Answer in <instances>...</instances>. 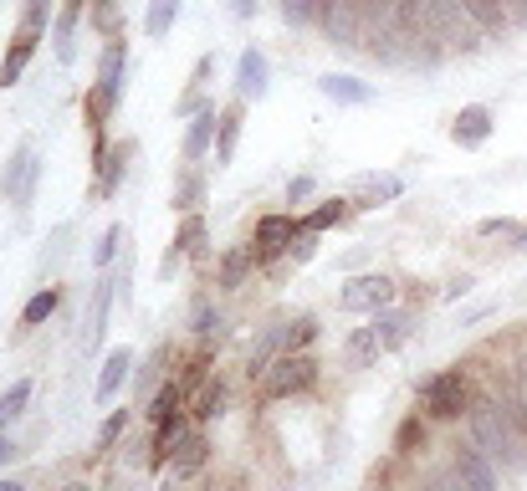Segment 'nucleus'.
I'll return each mask as SVG.
<instances>
[{"label": "nucleus", "mask_w": 527, "mask_h": 491, "mask_svg": "<svg viewBox=\"0 0 527 491\" xmlns=\"http://www.w3.org/2000/svg\"><path fill=\"white\" fill-rule=\"evenodd\" d=\"M394 31L425 62L441 52H476L487 36V26L466 11V0H394Z\"/></svg>", "instance_id": "nucleus-1"}, {"label": "nucleus", "mask_w": 527, "mask_h": 491, "mask_svg": "<svg viewBox=\"0 0 527 491\" xmlns=\"http://www.w3.org/2000/svg\"><path fill=\"white\" fill-rule=\"evenodd\" d=\"M466 425H471V440H476L492 461H502V466H512V471H527V435L517 430V420L497 405L492 394L471 399Z\"/></svg>", "instance_id": "nucleus-2"}, {"label": "nucleus", "mask_w": 527, "mask_h": 491, "mask_svg": "<svg viewBox=\"0 0 527 491\" xmlns=\"http://www.w3.org/2000/svg\"><path fill=\"white\" fill-rule=\"evenodd\" d=\"M471 379L461 369H441V374H430L420 379V415L425 420H461L471 410Z\"/></svg>", "instance_id": "nucleus-3"}, {"label": "nucleus", "mask_w": 527, "mask_h": 491, "mask_svg": "<svg viewBox=\"0 0 527 491\" xmlns=\"http://www.w3.org/2000/svg\"><path fill=\"white\" fill-rule=\"evenodd\" d=\"M318 384V359L313 353H282V359L261 374V394L267 399H292V394H307Z\"/></svg>", "instance_id": "nucleus-4"}, {"label": "nucleus", "mask_w": 527, "mask_h": 491, "mask_svg": "<svg viewBox=\"0 0 527 491\" xmlns=\"http://www.w3.org/2000/svg\"><path fill=\"white\" fill-rule=\"evenodd\" d=\"M123 62H128L123 41H108V47H103V62H98V108L87 103V118H93V128H103V118L113 113V103H118V93H123Z\"/></svg>", "instance_id": "nucleus-5"}, {"label": "nucleus", "mask_w": 527, "mask_h": 491, "mask_svg": "<svg viewBox=\"0 0 527 491\" xmlns=\"http://www.w3.org/2000/svg\"><path fill=\"white\" fill-rule=\"evenodd\" d=\"M394 302V277H384V272H364V277H354L343 292H338V307L343 312H384Z\"/></svg>", "instance_id": "nucleus-6"}, {"label": "nucleus", "mask_w": 527, "mask_h": 491, "mask_svg": "<svg viewBox=\"0 0 527 491\" xmlns=\"http://www.w3.org/2000/svg\"><path fill=\"white\" fill-rule=\"evenodd\" d=\"M451 471H456V481L466 491H497V461L481 451L476 440H466V445H456V451H451Z\"/></svg>", "instance_id": "nucleus-7"}, {"label": "nucleus", "mask_w": 527, "mask_h": 491, "mask_svg": "<svg viewBox=\"0 0 527 491\" xmlns=\"http://www.w3.org/2000/svg\"><path fill=\"white\" fill-rule=\"evenodd\" d=\"M36 180H41V159H36V149H31V144H21V149L11 154L6 174H0V190H6V200H11V205H31Z\"/></svg>", "instance_id": "nucleus-8"}, {"label": "nucleus", "mask_w": 527, "mask_h": 491, "mask_svg": "<svg viewBox=\"0 0 527 491\" xmlns=\"http://www.w3.org/2000/svg\"><path fill=\"white\" fill-rule=\"evenodd\" d=\"M302 226L292 215H261L256 220V236H251V251H256V266H267L272 256H282L287 246H292V236H297Z\"/></svg>", "instance_id": "nucleus-9"}, {"label": "nucleus", "mask_w": 527, "mask_h": 491, "mask_svg": "<svg viewBox=\"0 0 527 491\" xmlns=\"http://www.w3.org/2000/svg\"><path fill=\"white\" fill-rule=\"evenodd\" d=\"M267 87H272V62L267 57H261L256 47H246L241 52V62H236V93H241V103H261V98H267Z\"/></svg>", "instance_id": "nucleus-10"}, {"label": "nucleus", "mask_w": 527, "mask_h": 491, "mask_svg": "<svg viewBox=\"0 0 527 491\" xmlns=\"http://www.w3.org/2000/svg\"><path fill=\"white\" fill-rule=\"evenodd\" d=\"M128 374H134V348H113L103 359V369H98V384H93L98 405H113V394L128 384Z\"/></svg>", "instance_id": "nucleus-11"}, {"label": "nucleus", "mask_w": 527, "mask_h": 491, "mask_svg": "<svg viewBox=\"0 0 527 491\" xmlns=\"http://www.w3.org/2000/svg\"><path fill=\"white\" fill-rule=\"evenodd\" d=\"M492 108H481V103H471V108H461L456 113V123H451V139L461 144V149H481L492 139Z\"/></svg>", "instance_id": "nucleus-12"}, {"label": "nucleus", "mask_w": 527, "mask_h": 491, "mask_svg": "<svg viewBox=\"0 0 527 491\" xmlns=\"http://www.w3.org/2000/svg\"><path fill=\"white\" fill-rule=\"evenodd\" d=\"M215 128H221V113H215V103H205L200 113H190V133H185V164L205 159L210 144H215Z\"/></svg>", "instance_id": "nucleus-13"}, {"label": "nucleus", "mask_w": 527, "mask_h": 491, "mask_svg": "<svg viewBox=\"0 0 527 491\" xmlns=\"http://www.w3.org/2000/svg\"><path fill=\"white\" fill-rule=\"evenodd\" d=\"M113 302H118V282H113V277H103V282H98V292H93V307H87V353L103 348V333H108V312H113Z\"/></svg>", "instance_id": "nucleus-14"}, {"label": "nucleus", "mask_w": 527, "mask_h": 491, "mask_svg": "<svg viewBox=\"0 0 527 491\" xmlns=\"http://www.w3.org/2000/svg\"><path fill=\"white\" fill-rule=\"evenodd\" d=\"M185 435H190L185 410H180V415H169V420H159V430H154V440H149V466L174 461V451H180V440H185Z\"/></svg>", "instance_id": "nucleus-15"}, {"label": "nucleus", "mask_w": 527, "mask_h": 491, "mask_svg": "<svg viewBox=\"0 0 527 491\" xmlns=\"http://www.w3.org/2000/svg\"><path fill=\"white\" fill-rule=\"evenodd\" d=\"M318 93H323V98H333V103H348V108L374 103V87H369V82H359V77H343V72L318 77Z\"/></svg>", "instance_id": "nucleus-16"}, {"label": "nucleus", "mask_w": 527, "mask_h": 491, "mask_svg": "<svg viewBox=\"0 0 527 491\" xmlns=\"http://www.w3.org/2000/svg\"><path fill=\"white\" fill-rule=\"evenodd\" d=\"M251 272H256V251H251V246H231V251L221 256V266H215V287H221V292H236V287H246Z\"/></svg>", "instance_id": "nucleus-17"}, {"label": "nucleus", "mask_w": 527, "mask_h": 491, "mask_svg": "<svg viewBox=\"0 0 527 491\" xmlns=\"http://www.w3.org/2000/svg\"><path fill=\"white\" fill-rule=\"evenodd\" d=\"M400 195H405V180H400V174H364L354 210H374V205H389V200H400Z\"/></svg>", "instance_id": "nucleus-18"}, {"label": "nucleus", "mask_w": 527, "mask_h": 491, "mask_svg": "<svg viewBox=\"0 0 527 491\" xmlns=\"http://www.w3.org/2000/svg\"><path fill=\"white\" fill-rule=\"evenodd\" d=\"M374 333H379V343H384V353L389 348H400L410 333H415V312H400V307H384V312H374Z\"/></svg>", "instance_id": "nucleus-19"}, {"label": "nucleus", "mask_w": 527, "mask_h": 491, "mask_svg": "<svg viewBox=\"0 0 527 491\" xmlns=\"http://www.w3.org/2000/svg\"><path fill=\"white\" fill-rule=\"evenodd\" d=\"M241 103H231V108H221V128H215V169H226L231 159H236V144H241Z\"/></svg>", "instance_id": "nucleus-20"}, {"label": "nucleus", "mask_w": 527, "mask_h": 491, "mask_svg": "<svg viewBox=\"0 0 527 491\" xmlns=\"http://www.w3.org/2000/svg\"><path fill=\"white\" fill-rule=\"evenodd\" d=\"M379 353H384V343H379L374 323H369V328H354V333H348V343H343L348 369H369V364H379Z\"/></svg>", "instance_id": "nucleus-21"}, {"label": "nucleus", "mask_w": 527, "mask_h": 491, "mask_svg": "<svg viewBox=\"0 0 527 491\" xmlns=\"http://www.w3.org/2000/svg\"><path fill=\"white\" fill-rule=\"evenodd\" d=\"M354 215V200H323L318 210H307L302 215V231H313V236H323V231H333V226H343V220Z\"/></svg>", "instance_id": "nucleus-22"}, {"label": "nucleus", "mask_w": 527, "mask_h": 491, "mask_svg": "<svg viewBox=\"0 0 527 491\" xmlns=\"http://www.w3.org/2000/svg\"><path fill=\"white\" fill-rule=\"evenodd\" d=\"M31 57H36V31H21V36H16V47L6 52V62H0V87H16Z\"/></svg>", "instance_id": "nucleus-23"}, {"label": "nucleus", "mask_w": 527, "mask_h": 491, "mask_svg": "<svg viewBox=\"0 0 527 491\" xmlns=\"http://www.w3.org/2000/svg\"><path fill=\"white\" fill-rule=\"evenodd\" d=\"M205 461H210V440H205L200 430H190V435L180 440V451H174V476H195Z\"/></svg>", "instance_id": "nucleus-24"}, {"label": "nucleus", "mask_w": 527, "mask_h": 491, "mask_svg": "<svg viewBox=\"0 0 527 491\" xmlns=\"http://www.w3.org/2000/svg\"><path fill=\"white\" fill-rule=\"evenodd\" d=\"M282 353H287V348H282V328H267V333H261V343L251 348V359H246V374H251V379H261V374H267V369L282 359Z\"/></svg>", "instance_id": "nucleus-25"}, {"label": "nucleus", "mask_w": 527, "mask_h": 491, "mask_svg": "<svg viewBox=\"0 0 527 491\" xmlns=\"http://www.w3.org/2000/svg\"><path fill=\"white\" fill-rule=\"evenodd\" d=\"M195 420H221L226 415V384L221 379H200V394H195Z\"/></svg>", "instance_id": "nucleus-26"}, {"label": "nucleus", "mask_w": 527, "mask_h": 491, "mask_svg": "<svg viewBox=\"0 0 527 491\" xmlns=\"http://www.w3.org/2000/svg\"><path fill=\"white\" fill-rule=\"evenodd\" d=\"M318 333H323V328H318V318H313V312H302V318L282 323V348H287V353H307Z\"/></svg>", "instance_id": "nucleus-27"}, {"label": "nucleus", "mask_w": 527, "mask_h": 491, "mask_svg": "<svg viewBox=\"0 0 527 491\" xmlns=\"http://www.w3.org/2000/svg\"><path fill=\"white\" fill-rule=\"evenodd\" d=\"M57 307H62V292H57V287H41V292L21 307V328H41Z\"/></svg>", "instance_id": "nucleus-28"}, {"label": "nucleus", "mask_w": 527, "mask_h": 491, "mask_svg": "<svg viewBox=\"0 0 527 491\" xmlns=\"http://www.w3.org/2000/svg\"><path fill=\"white\" fill-rule=\"evenodd\" d=\"M185 394H190V389H185V384H174V379L159 384V394L149 399V420L159 425V420H169V415H180V410H185Z\"/></svg>", "instance_id": "nucleus-29"}, {"label": "nucleus", "mask_w": 527, "mask_h": 491, "mask_svg": "<svg viewBox=\"0 0 527 491\" xmlns=\"http://www.w3.org/2000/svg\"><path fill=\"white\" fill-rule=\"evenodd\" d=\"M174 21H180V0H149V16H144V31L159 41L174 31Z\"/></svg>", "instance_id": "nucleus-30"}, {"label": "nucleus", "mask_w": 527, "mask_h": 491, "mask_svg": "<svg viewBox=\"0 0 527 491\" xmlns=\"http://www.w3.org/2000/svg\"><path fill=\"white\" fill-rule=\"evenodd\" d=\"M26 405H31V379H16L6 394H0V430H6L11 420H21Z\"/></svg>", "instance_id": "nucleus-31"}, {"label": "nucleus", "mask_w": 527, "mask_h": 491, "mask_svg": "<svg viewBox=\"0 0 527 491\" xmlns=\"http://www.w3.org/2000/svg\"><path fill=\"white\" fill-rule=\"evenodd\" d=\"M190 328H195L200 338H226V312L215 307V302H195V318H190Z\"/></svg>", "instance_id": "nucleus-32"}, {"label": "nucleus", "mask_w": 527, "mask_h": 491, "mask_svg": "<svg viewBox=\"0 0 527 491\" xmlns=\"http://www.w3.org/2000/svg\"><path fill=\"white\" fill-rule=\"evenodd\" d=\"M425 435H430L425 415H410V420L400 425V435H394V451H400V456H415L420 445H425Z\"/></svg>", "instance_id": "nucleus-33"}, {"label": "nucleus", "mask_w": 527, "mask_h": 491, "mask_svg": "<svg viewBox=\"0 0 527 491\" xmlns=\"http://www.w3.org/2000/svg\"><path fill=\"white\" fill-rule=\"evenodd\" d=\"M77 6H82V0H67V11L57 16V31H52V41H57V57H62V62H72V31H77Z\"/></svg>", "instance_id": "nucleus-34"}, {"label": "nucleus", "mask_w": 527, "mask_h": 491, "mask_svg": "<svg viewBox=\"0 0 527 491\" xmlns=\"http://www.w3.org/2000/svg\"><path fill=\"white\" fill-rule=\"evenodd\" d=\"M128 420H134V410H113V415L103 420V430H98V451H93V456L113 451V445L123 440V430H128Z\"/></svg>", "instance_id": "nucleus-35"}, {"label": "nucleus", "mask_w": 527, "mask_h": 491, "mask_svg": "<svg viewBox=\"0 0 527 491\" xmlns=\"http://www.w3.org/2000/svg\"><path fill=\"white\" fill-rule=\"evenodd\" d=\"M169 246H180L185 256H195V251L205 246V220H200V215H185V226H180V236H174Z\"/></svg>", "instance_id": "nucleus-36"}, {"label": "nucleus", "mask_w": 527, "mask_h": 491, "mask_svg": "<svg viewBox=\"0 0 527 491\" xmlns=\"http://www.w3.org/2000/svg\"><path fill=\"white\" fill-rule=\"evenodd\" d=\"M200 200H205V180L200 174H185V180L174 185V210H195Z\"/></svg>", "instance_id": "nucleus-37"}, {"label": "nucleus", "mask_w": 527, "mask_h": 491, "mask_svg": "<svg viewBox=\"0 0 527 491\" xmlns=\"http://www.w3.org/2000/svg\"><path fill=\"white\" fill-rule=\"evenodd\" d=\"M118 246H123V226H108V231L98 236V246H93V266H113Z\"/></svg>", "instance_id": "nucleus-38"}, {"label": "nucleus", "mask_w": 527, "mask_h": 491, "mask_svg": "<svg viewBox=\"0 0 527 491\" xmlns=\"http://www.w3.org/2000/svg\"><path fill=\"white\" fill-rule=\"evenodd\" d=\"M287 256H292L297 266H307V261L318 256V236H313V231H297V236H292V246H287Z\"/></svg>", "instance_id": "nucleus-39"}, {"label": "nucleus", "mask_w": 527, "mask_h": 491, "mask_svg": "<svg viewBox=\"0 0 527 491\" xmlns=\"http://www.w3.org/2000/svg\"><path fill=\"white\" fill-rule=\"evenodd\" d=\"M313 200V174H297V180H287V205H302Z\"/></svg>", "instance_id": "nucleus-40"}, {"label": "nucleus", "mask_w": 527, "mask_h": 491, "mask_svg": "<svg viewBox=\"0 0 527 491\" xmlns=\"http://www.w3.org/2000/svg\"><path fill=\"white\" fill-rule=\"evenodd\" d=\"M476 236H517V226L507 215H492V220H481V226H476Z\"/></svg>", "instance_id": "nucleus-41"}, {"label": "nucleus", "mask_w": 527, "mask_h": 491, "mask_svg": "<svg viewBox=\"0 0 527 491\" xmlns=\"http://www.w3.org/2000/svg\"><path fill=\"white\" fill-rule=\"evenodd\" d=\"M47 16H52V0H31V6H26V31H41Z\"/></svg>", "instance_id": "nucleus-42"}, {"label": "nucleus", "mask_w": 527, "mask_h": 491, "mask_svg": "<svg viewBox=\"0 0 527 491\" xmlns=\"http://www.w3.org/2000/svg\"><path fill=\"white\" fill-rule=\"evenodd\" d=\"M471 287H476V277H471V272H461V277H451V282H446V292H441V297H446V302H456V297H466Z\"/></svg>", "instance_id": "nucleus-43"}, {"label": "nucleus", "mask_w": 527, "mask_h": 491, "mask_svg": "<svg viewBox=\"0 0 527 491\" xmlns=\"http://www.w3.org/2000/svg\"><path fill=\"white\" fill-rule=\"evenodd\" d=\"M502 11H507V26L527 31V0H502Z\"/></svg>", "instance_id": "nucleus-44"}, {"label": "nucleus", "mask_w": 527, "mask_h": 491, "mask_svg": "<svg viewBox=\"0 0 527 491\" xmlns=\"http://www.w3.org/2000/svg\"><path fill=\"white\" fill-rule=\"evenodd\" d=\"M180 261H185V251H180V246H169V251H164V261H159V277L169 282L174 272H180Z\"/></svg>", "instance_id": "nucleus-45"}, {"label": "nucleus", "mask_w": 527, "mask_h": 491, "mask_svg": "<svg viewBox=\"0 0 527 491\" xmlns=\"http://www.w3.org/2000/svg\"><path fill=\"white\" fill-rule=\"evenodd\" d=\"M425 491H466V486L456 481V471H441V476H430V481H425Z\"/></svg>", "instance_id": "nucleus-46"}, {"label": "nucleus", "mask_w": 527, "mask_h": 491, "mask_svg": "<svg viewBox=\"0 0 527 491\" xmlns=\"http://www.w3.org/2000/svg\"><path fill=\"white\" fill-rule=\"evenodd\" d=\"M231 16L236 21H251L256 16V0H231Z\"/></svg>", "instance_id": "nucleus-47"}, {"label": "nucleus", "mask_w": 527, "mask_h": 491, "mask_svg": "<svg viewBox=\"0 0 527 491\" xmlns=\"http://www.w3.org/2000/svg\"><path fill=\"white\" fill-rule=\"evenodd\" d=\"M11 456H16V445H11L6 430H0V466H11Z\"/></svg>", "instance_id": "nucleus-48"}, {"label": "nucleus", "mask_w": 527, "mask_h": 491, "mask_svg": "<svg viewBox=\"0 0 527 491\" xmlns=\"http://www.w3.org/2000/svg\"><path fill=\"white\" fill-rule=\"evenodd\" d=\"M512 251H527V231H517V236H512Z\"/></svg>", "instance_id": "nucleus-49"}, {"label": "nucleus", "mask_w": 527, "mask_h": 491, "mask_svg": "<svg viewBox=\"0 0 527 491\" xmlns=\"http://www.w3.org/2000/svg\"><path fill=\"white\" fill-rule=\"evenodd\" d=\"M0 491H26L21 481H0Z\"/></svg>", "instance_id": "nucleus-50"}, {"label": "nucleus", "mask_w": 527, "mask_h": 491, "mask_svg": "<svg viewBox=\"0 0 527 491\" xmlns=\"http://www.w3.org/2000/svg\"><path fill=\"white\" fill-rule=\"evenodd\" d=\"M62 491H93V486H87V481H72V486H62Z\"/></svg>", "instance_id": "nucleus-51"}, {"label": "nucleus", "mask_w": 527, "mask_h": 491, "mask_svg": "<svg viewBox=\"0 0 527 491\" xmlns=\"http://www.w3.org/2000/svg\"><path fill=\"white\" fill-rule=\"evenodd\" d=\"M123 491H139V486H123Z\"/></svg>", "instance_id": "nucleus-52"}]
</instances>
